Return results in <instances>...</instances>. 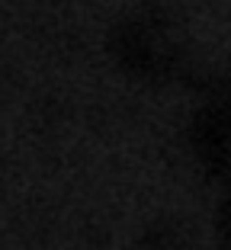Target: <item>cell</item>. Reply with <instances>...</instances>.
<instances>
[{
	"mask_svg": "<svg viewBox=\"0 0 231 250\" xmlns=\"http://www.w3.org/2000/svg\"><path fill=\"white\" fill-rule=\"evenodd\" d=\"M112 55L119 58L126 71L135 74H164L170 71L173 58V42L167 39V29L154 16L148 20H126L112 36Z\"/></svg>",
	"mask_w": 231,
	"mask_h": 250,
	"instance_id": "1",
	"label": "cell"
},
{
	"mask_svg": "<svg viewBox=\"0 0 231 250\" xmlns=\"http://www.w3.org/2000/svg\"><path fill=\"white\" fill-rule=\"evenodd\" d=\"M142 250H183V241H180L177 228H167V225H157L145 234Z\"/></svg>",
	"mask_w": 231,
	"mask_h": 250,
	"instance_id": "3",
	"label": "cell"
},
{
	"mask_svg": "<svg viewBox=\"0 0 231 250\" xmlns=\"http://www.w3.org/2000/svg\"><path fill=\"white\" fill-rule=\"evenodd\" d=\"M193 145L209 167H225L231 161V100L218 96L193 122Z\"/></svg>",
	"mask_w": 231,
	"mask_h": 250,
	"instance_id": "2",
	"label": "cell"
},
{
	"mask_svg": "<svg viewBox=\"0 0 231 250\" xmlns=\"http://www.w3.org/2000/svg\"><path fill=\"white\" fill-rule=\"evenodd\" d=\"M218 228H222V237H225V244L231 247V199L225 202V208H222V218H218Z\"/></svg>",
	"mask_w": 231,
	"mask_h": 250,
	"instance_id": "4",
	"label": "cell"
}]
</instances>
